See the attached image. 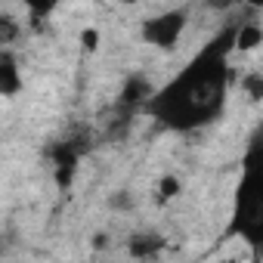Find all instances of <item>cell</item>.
<instances>
[{
	"mask_svg": "<svg viewBox=\"0 0 263 263\" xmlns=\"http://www.w3.org/2000/svg\"><path fill=\"white\" fill-rule=\"evenodd\" d=\"M229 41H214L204 53L189 62L158 96H152V115L167 127L189 130L211 121L226 96V50Z\"/></svg>",
	"mask_w": 263,
	"mask_h": 263,
	"instance_id": "obj_1",
	"label": "cell"
},
{
	"mask_svg": "<svg viewBox=\"0 0 263 263\" xmlns=\"http://www.w3.org/2000/svg\"><path fill=\"white\" fill-rule=\"evenodd\" d=\"M238 226L254 241H263V164H248V180L238 195Z\"/></svg>",
	"mask_w": 263,
	"mask_h": 263,
	"instance_id": "obj_2",
	"label": "cell"
},
{
	"mask_svg": "<svg viewBox=\"0 0 263 263\" xmlns=\"http://www.w3.org/2000/svg\"><path fill=\"white\" fill-rule=\"evenodd\" d=\"M183 28H186V13H183V10H174V13L152 16V19L143 25V37H146L152 47L174 50L177 41L183 37Z\"/></svg>",
	"mask_w": 263,
	"mask_h": 263,
	"instance_id": "obj_3",
	"label": "cell"
},
{
	"mask_svg": "<svg viewBox=\"0 0 263 263\" xmlns=\"http://www.w3.org/2000/svg\"><path fill=\"white\" fill-rule=\"evenodd\" d=\"M260 41H263V34H260L257 25H241V28L235 31V47H238V50H254Z\"/></svg>",
	"mask_w": 263,
	"mask_h": 263,
	"instance_id": "obj_4",
	"label": "cell"
},
{
	"mask_svg": "<svg viewBox=\"0 0 263 263\" xmlns=\"http://www.w3.org/2000/svg\"><path fill=\"white\" fill-rule=\"evenodd\" d=\"M0 71H4V93L13 96L16 87H19V78H16V62L10 53H4V65H0Z\"/></svg>",
	"mask_w": 263,
	"mask_h": 263,
	"instance_id": "obj_5",
	"label": "cell"
},
{
	"mask_svg": "<svg viewBox=\"0 0 263 263\" xmlns=\"http://www.w3.org/2000/svg\"><path fill=\"white\" fill-rule=\"evenodd\" d=\"M245 90H251V96H254V99H263V78L251 74V78L245 81Z\"/></svg>",
	"mask_w": 263,
	"mask_h": 263,
	"instance_id": "obj_6",
	"label": "cell"
},
{
	"mask_svg": "<svg viewBox=\"0 0 263 263\" xmlns=\"http://www.w3.org/2000/svg\"><path fill=\"white\" fill-rule=\"evenodd\" d=\"M25 4H28L31 13H50V10L59 4V0H25Z\"/></svg>",
	"mask_w": 263,
	"mask_h": 263,
	"instance_id": "obj_7",
	"label": "cell"
},
{
	"mask_svg": "<svg viewBox=\"0 0 263 263\" xmlns=\"http://www.w3.org/2000/svg\"><path fill=\"white\" fill-rule=\"evenodd\" d=\"M211 4H214V7H229L232 0H211Z\"/></svg>",
	"mask_w": 263,
	"mask_h": 263,
	"instance_id": "obj_8",
	"label": "cell"
},
{
	"mask_svg": "<svg viewBox=\"0 0 263 263\" xmlns=\"http://www.w3.org/2000/svg\"><path fill=\"white\" fill-rule=\"evenodd\" d=\"M245 4H248V7H257V10H260V7H263V0H245Z\"/></svg>",
	"mask_w": 263,
	"mask_h": 263,
	"instance_id": "obj_9",
	"label": "cell"
},
{
	"mask_svg": "<svg viewBox=\"0 0 263 263\" xmlns=\"http://www.w3.org/2000/svg\"><path fill=\"white\" fill-rule=\"evenodd\" d=\"M118 4H137V0H118Z\"/></svg>",
	"mask_w": 263,
	"mask_h": 263,
	"instance_id": "obj_10",
	"label": "cell"
}]
</instances>
